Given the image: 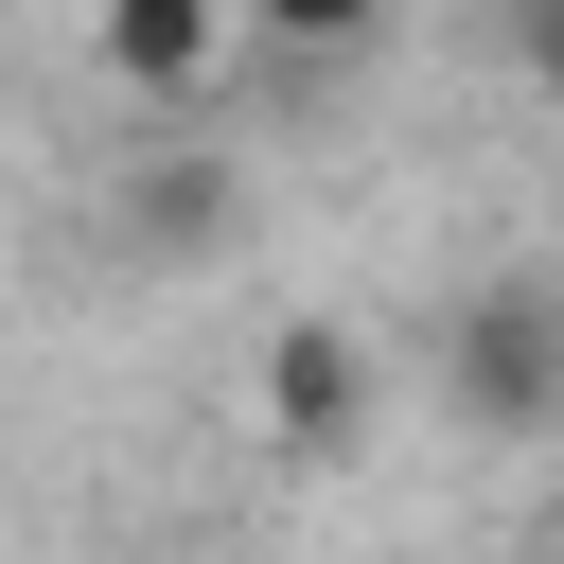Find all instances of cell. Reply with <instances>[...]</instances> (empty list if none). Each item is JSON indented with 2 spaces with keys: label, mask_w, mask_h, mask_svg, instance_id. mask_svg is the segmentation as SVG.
I'll return each mask as SVG.
<instances>
[{
  "label": "cell",
  "mask_w": 564,
  "mask_h": 564,
  "mask_svg": "<svg viewBox=\"0 0 564 564\" xmlns=\"http://www.w3.org/2000/svg\"><path fill=\"white\" fill-rule=\"evenodd\" d=\"M441 405L476 441H546L564 423V282L546 264H494L441 300Z\"/></svg>",
  "instance_id": "cell-1"
},
{
  "label": "cell",
  "mask_w": 564,
  "mask_h": 564,
  "mask_svg": "<svg viewBox=\"0 0 564 564\" xmlns=\"http://www.w3.org/2000/svg\"><path fill=\"white\" fill-rule=\"evenodd\" d=\"M106 247H123L141 282L229 264V247H247V159H229V141H194V123H176V141H141V159H123V194H106Z\"/></svg>",
  "instance_id": "cell-2"
},
{
  "label": "cell",
  "mask_w": 564,
  "mask_h": 564,
  "mask_svg": "<svg viewBox=\"0 0 564 564\" xmlns=\"http://www.w3.org/2000/svg\"><path fill=\"white\" fill-rule=\"evenodd\" d=\"M247 388H264V423H282L300 458H352V441H370V335H352V317H282Z\"/></svg>",
  "instance_id": "cell-3"
},
{
  "label": "cell",
  "mask_w": 564,
  "mask_h": 564,
  "mask_svg": "<svg viewBox=\"0 0 564 564\" xmlns=\"http://www.w3.org/2000/svg\"><path fill=\"white\" fill-rule=\"evenodd\" d=\"M229 0H88V53H106V88H141V106H194L212 70H229Z\"/></svg>",
  "instance_id": "cell-4"
},
{
  "label": "cell",
  "mask_w": 564,
  "mask_h": 564,
  "mask_svg": "<svg viewBox=\"0 0 564 564\" xmlns=\"http://www.w3.org/2000/svg\"><path fill=\"white\" fill-rule=\"evenodd\" d=\"M229 18H247L282 70H335V53H370V35H388V0H229Z\"/></svg>",
  "instance_id": "cell-5"
},
{
  "label": "cell",
  "mask_w": 564,
  "mask_h": 564,
  "mask_svg": "<svg viewBox=\"0 0 564 564\" xmlns=\"http://www.w3.org/2000/svg\"><path fill=\"white\" fill-rule=\"evenodd\" d=\"M511 53H529V88L564 106V0H511Z\"/></svg>",
  "instance_id": "cell-6"
}]
</instances>
